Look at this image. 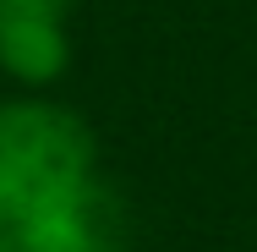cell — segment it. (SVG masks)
Listing matches in <instances>:
<instances>
[{
    "instance_id": "2",
    "label": "cell",
    "mask_w": 257,
    "mask_h": 252,
    "mask_svg": "<svg viewBox=\"0 0 257 252\" xmlns=\"http://www.w3.org/2000/svg\"><path fill=\"white\" fill-rule=\"evenodd\" d=\"M28 225H39L60 252H126L132 241V208L99 170L88 181H77L71 192H60Z\"/></svg>"
},
{
    "instance_id": "5",
    "label": "cell",
    "mask_w": 257,
    "mask_h": 252,
    "mask_svg": "<svg viewBox=\"0 0 257 252\" xmlns=\"http://www.w3.org/2000/svg\"><path fill=\"white\" fill-rule=\"evenodd\" d=\"M0 6H11V11H33V17H55V22H66V17L77 11V0H0Z\"/></svg>"
},
{
    "instance_id": "3",
    "label": "cell",
    "mask_w": 257,
    "mask_h": 252,
    "mask_svg": "<svg viewBox=\"0 0 257 252\" xmlns=\"http://www.w3.org/2000/svg\"><path fill=\"white\" fill-rule=\"evenodd\" d=\"M0 66H6L17 82H33V88H44V82H55V77H66V66H71L66 22L0 6Z\"/></svg>"
},
{
    "instance_id": "4",
    "label": "cell",
    "mask_w": 257,
    "mask_h": 252,
    "mask_svg": "<svg viewBox=\"0 0 257 252\" xmlns=\"http://www.w3.org/2000/svg\"><path fill=\"white\" fill-rule=\"evenodd\" d=\"M0 252H60V247H55L39 225L17 219V225H0Z\"/></svg>"
},
{
    "instance_id": "1",
    "label": "cell",
    "mask_w": 257,
    "mask_h": 252,
    "mask_svg": "<svg viewBox=\"0 0 257 252\" xmlns=\"http://www.w3.org/2000/svg\"><path fill=\"white\" fill-rule=\"evenodd\" d=\"M93 170V132L82 115L44 99L0 104V225L44 214Z\"/></svg>"
}]
</instances>
